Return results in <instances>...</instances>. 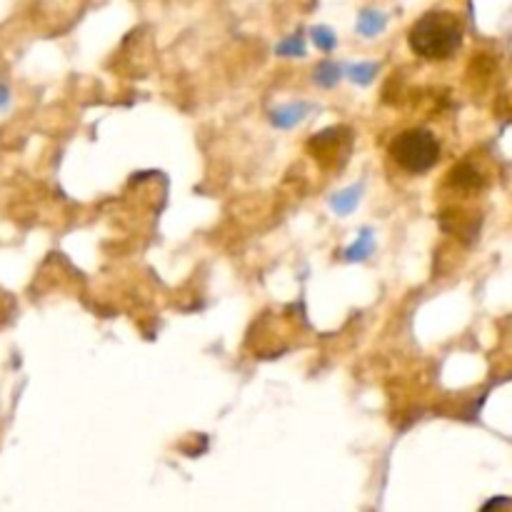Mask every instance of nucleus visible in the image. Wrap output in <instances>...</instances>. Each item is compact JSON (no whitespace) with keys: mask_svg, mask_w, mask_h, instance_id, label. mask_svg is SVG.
Here are the masks:
<instances>
[{"mask_svg":"<svg viewBox=\"0 0 512 512\" xmlns=\"http://www.w3.org/2000/svg\"><path fill=\"white\" fill-rule=\"evenodd\" d=\"M370 253H373V233H370V230H363V233H360L358 243L350 245V248L345 250V258H348V260H365Z\"/></svg>","mask_w":512,"mask_h":512,"instance_id":"obj_8","label":"nucleus"},{"mask_svg":"<svg viewBox=\"0 0 512 512\" xmlns=\"http://www.w3.org/2000/svg\"><path fill=\"white\" fill-rule=\"evenodd\" d=\"M408 43L425 60H448L463 45V23L450 10H430L410 28Z\"/></svg>","mask_w":512,"mask_h":512,"instance_id":"obj_1","label":"nucleus"},{"mask_svg":"<svg viewBox=\"0 0 512 512\" xmlns=\"http://www.w3.org/2000/svg\"><path fill=\"white\" fill-rule=\"evenodd\" d=\"M390 155L395 163L408 173L420 175L433 168L440 158V143L435 135L425 128H408L395 135L390 143Z\"/></svg>","mask_w":512,"mask_h":512,"instance_id":"obj_2","label":"nucleus"},{"mask_svg":"<svg viewBox=\"0 0 512 512\" xmlns=\"http://www.w3.org/2000/svg\"><path fill=\"white\" fill-rule=\"evenodd\" d=\"M358 200H360V188H348V190H343V193L335 195V198L330 200V205L335 208V213L348 215L350 210L358 205Z\"/></svg>","mask_w":512,"mask_h":512,"instance_id":"obj_7","label":"nucleus"},{"mask_svg":"<svg viewBox=\"0 0 512 512\" xmlns=\"http://www.w3.org/2000/svg\"><path fill=\"white\" fill-rule=\"evenodd\" d=\"M358 30L365 35V38L380 35L385 30V15L378 13V10H363L358 20Z\"/></svg>","mask_w":512,"mask_h":512,"instance_id":"obj_6","label":"nucleus"},{"mask_svg":"<svg viewBox=\"0 0 512 512\" xmlns=\"http://www.w3.org/2000/svg\"><path fill=\"white\" fill-rule=\"evenodd\" d=\"M340 80V65L335 63H320L315 68V83L323 85V88H333Z\"/></svg>","mask_w":512,"mask_h":512,"instance_id":"obj_9","label":"nucleus"},{"mask_svg":"<svg viewBox=\"0 0 512 512\" xmlns=\"http://www.w3.org/2000/svg\"><path fill=\"white\" fill-rule=\"evenodd\" d=\"M313 43L318 45L320 50H325V53H328V50L335 48V43H338V40H335V33L330 28H315L313 30Z\"/></svg>","mask_w":512,"mask_h":512,"instance_id":"obj_11","label":"nucleus"},{"mask_svg":"<svg viewBox=\"0 0 512 512\" xmlns=\"http://www.w3.org/2000/svg\"><path fill=\"white\" fill-rule=\"evenodd\" d=\"M450 183L460 190H478L483 185V175L473 168V165L463 163L458 168L450 170Z\"/></svg>","mask_w":512,"mask_h":512,"instance_id":"obj_5","label":"nucleus"},{"mask_svg":"<svg viewBox=\"0 0 512 512\" xmlns=\"http://www.w3.org/2000/svg\"><path fill=\"white\" fill-rule=\"evenodd\" d=\"M5 103H8V90H5L3 85H0V108H3Z\"/></svg>","mask_w":512,"mask_h":512,"instance_id":"obj_13","label":"nucleus"},{"mask_svg":"<svg viewBox=\"0 0 512 512\" xmlns=\"http://www.w3.org/2000/svg\"><path fill=\"white\" fill-rule=\"evenodd\" d=\"M275 53L283 55V58H288V55H303L305 53L303 38H300V35H290V38H285L283 43H278Z\"/></svg>","mask_w":512,"mask_h":512,"instance_id":"obj_10","label":"nucleus"},{"mask_svg":"<svg viewBox=\"0 0 512 512\" xmlns=\"http://www.w3.org/2000/svg\"><path fill=\"white\" fill-rule=\"evenodd\" d=\"M308 110L310 105L305 103H290V105H283V108L273 110L270 118H273V123L278 125V128H293V125H298L300 120L308 115Z\"/></svg>","mask_w":512,"mask_h":512,"instance_id":"obj_4","label":"nucleus"},{"mask_svg":"<svg viewBox=\"0 0 512 512\" xmlns=\"http://www.w3.org/2000/svg\"><path fill=\"white\" fill-rule=\"evenodd\" d=\"M375 70H378V65L360 63V65H355V68H350V75H353V80H358V83L368 85L370 80L375 78Z\"/></svg>","mask_w":512,"mask_h":512,"instance_id":"obj_12","label":"nucleus"},{"mask_svg":"<svg viewBox=\"0 0 512 512\" xmlns=\"http://www.w3.org/2000/svg\"><path fill=\"white\" fill-rule=\"evenodd\" d=\"M353 148V133L348 128H325L308 140V150L323 168H340Z\"/></svg>","mask_w":512,"mask_h":512,"instance_id":"obj_3","label":"nucleus"}]
</instances>
